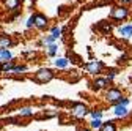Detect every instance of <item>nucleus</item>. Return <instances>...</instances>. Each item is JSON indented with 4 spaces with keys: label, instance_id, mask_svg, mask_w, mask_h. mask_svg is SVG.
I'll use <instances>...</instances> for the list:
<instances>
[{
    "label": "nucleus",
    "instance_id": "obj_1",
    "mask_svg": "<svg viewBox=\"0 0 132 131\" xmlns=\"http://www.w3.org/2000/svg\"><path fill=\"white\" fill-rule=\"evenodd\" d=\"M109 18L112 21H117V22H124L130 18V10L124 5H117V6H113L110 10V14H109Z\"/></svg>",
    "mask_w": 132,
    "mask_h": 131
},
{
    "label": "nucleus",
    "instance_id": "obj_2",
    "mask_svg": "<svg viewBox=\"0 0 132 131\" xmlns=\"http://www.w3.org/2000/svg\"><path fill=\"white\" fill-rule=\"evenodd\" d=\"M55 77V73L52 68H39L35 74H33V81H35L36 84H47L51 82V81Z\"/></svg>",
    "mask_w": 132,
    "mask_h": 131
},
{
    "label": "nucleus",
    "instance_id": "obj_3",
    "mask_svg": "<svg viewBox=\"0 0 132 131\" xmlns=\"http://www.w3.org/2000/svg\"><path fill=\"white\" fill-rule=\"evenodd\" d=\"M124 95H123V90L121 89H118V87H107L105 90H104V100L107 101V103H110V104H115L120 98H123Z\"/></svg>",
    "mask_w": 132,
    "mask_h": 131
},
{
    "label": "nucleus",
    "instance_id": "obj_4",
    "mask_svg": "<svg viewBox=\"0 0 132 131\" xmlns=\"http://www.w3.org/2000/svg\"><path fill=\"white\" fill-rule=\"evenodd\" d=\"M88 112L90 111H88L87 104H84V103H74L71 106V115L77 120H84L88 115Z\"/></svg>",
    "mask_w": 132,
    "mask_h": 131
},
{
    "label": "nucleus",
    "instance_id": "obj_5",
    "mask_svg": "<svg viewBox=\"0 0 132 131\" xmlns=\"http://www.w3.org/2000/svg\"><path fill=\"white\" fill-rule=\"evenodd\" d=\"M104 68H105V65H104L102 60H90V62L85 65L87 73L91 74V76H99V74L102 73Z\"/></svg>",
    "mask_w": 132,
    "mask_h": 131
},
{
    "label": "nucleus",
    "instance_id": "obj_6",
    "mask_svg": "<svg viewBox=\"0 0 132 131\" xmlns=\"http://www.w3.org/2000/svg\"><path fill=\"white\" fill-rule=\"evenodd\" d=\"M33 22H35L36 30H46L49 27V18L43 13H35L33 14Z\"/></svg>",
    "mask_w": 132,
    "mask_h": 131
},
{
    "label": "nucleus",
    "instance_id": "obj_7",
    "mask_svg": "<svg viewBox=\"0 0 132 131\" xmlns=\"http://www.w3.org/2000/svg\"><path fill=\"white\" fill-rule=\"evenodd\" d=\"M117 35L123 40H129L132 38V24H123L117 28Z\"/></svg>",
    "mask_w": 132,
    "mask_h": 131
},
{
    "label": "nucleus",
    "instance_id": "obj_8",
    "mask_svg": "<svg viewBox=\"0 0 132 131\" xmlns=\"http://www.w3.org/2000/svg\"><path fill=\"white\" fill-rule=\"evenodd\" d=\"M109 81L105 79V76L102 77V76H96L94 79H93V82H91V85H93V89L94 90H105L107 87H109Z\"/></svg>",
    "mask_w": 132,
    "mask_h": 131
},
{
    "label": "nucleus",
    "instance_id": "obj_9",
    "mask_svg": "<svg viewBox=\"0 0 132 131\" xmlns=\"http://www.w3.org/2000/svg\"><path fill=\"white\" fill-rule=\"evenodd\" d=\"M112 112H113V115L118 117V119H126V117L129 115V109H127V106H121V104H113Z\"/></svg>",
    "mask_w": 132,
    "mask_h": 131
},
{
    "label": "nucleus",
    "instance_id": "obj_10",
    "mask_svg": "<svg viewBox=\"0 0 132 131\" xmlns=\"http://www.w3.org/2000/svg\"><path fill=\"white\" fill-rule=\"evenodd\" d=\"M2 5L6 11H16L22 5V0H2Z\"/></svg>",
    "mask_w": 132,
    "mask_h": 131
},
{
    "label": "nucleus",
    "instance_id": "obj_11",
    "mask_svg": "<svg viewBox=\"0 0 132 131\" xmlns=\"http://www.w3.org/2000/svg\"><path fill=\"white\" fill-rule=\"evenodd\" d=\"M14 46V41L10 35H0V49H10Z\"/></svg>",
    "mask_w": 132,
    "mask_h": 131
},
{
    "label": "nucleus",
    "instance_id": "obj_12",
    "mask_svg": "<svg viewBox=\"0 0 132 131\" xmlns=\"http://www.w3.org/2000/svg\"><path fill=\"white\" fill-rule=\"evenodd\" d=\"M97 131H118V126H117V123H115L113 120H105V122H102L101 128H99Z\"/></svg>",
    "mask_w": 132,
    "mask_h": 131
},
{
    "label": "nucleus",
    "instance_id": "obj_13",
    "mask_svg": "<svg viewBox=\"0 0 132 131\" xmlns=\"http://www.w3.org/2000/svg\"><path fill=\"white\" fill-rule=\"evenodd\" d=\"M54 65H55V68H58V70H64V68L69 67V59L68 57H58V59L54 60Z\"/></svg>",
    "mask_w": 132,
    "mask_h": 131
},
{
    "label": "nucleus",
    "instance_id": "obj_14",
    "mask_svg": "<svg viewBox=\"0 0 132 131\" xmlns=\"http://www.w3.org/2000/svg\"><path fill=\"white\" fill-rule=\"evenodd\" d=\"M46 54L49 57H55L58 54V44L57 43H51V44H47L46 46Z\"/></svg>",
    "mask_w": 132,
    "mask_h": 131
},
{
    "label": "nucleus",
    "instance_id": "obj_15",
    "mask_svg": "<svg viewBox=\"0 0 132 131\" xmlns=\"http://www.w3.org/2000/svg\"><path fill=\"white\" fill-rule=\"evenodd\" d=\"M28 71V67L27 65H13V68L10 71V74H24Z\"/></svg>",
    "mask_w": 132,
    "mask_h": 131
},
{
    "label": "nucleus",
    "instance_id": "obj_16",
    "mask_svg": "<svg viewBox=\"0 0 132 131\" xmlns=\"http://www.w3.org/2000/svg\"><path fill=\"white\" fill-rule=\"evenodd\" d=\"M13 60V54L10 49H0V62H10Z\"/></svg>",
    "mask_w": 132,
    "mask_h": 131
},
{
    "label": "nucleus",
    "instance_id": "obj_17",
    "mask_svg": "<svg viewBox=\"0 0 132 131\" xmlns=\"http://www.w3.org/2000/svg\"><path fill=\"white\" fill-rule=\"evenodd\" d=\"M14 62L10 60V62H0V73H10L11 68H13Z\"/></svg>",
    "mask_w": 132,
    "mask_h": 131
},
{
    "label": "nucleus",
    "instance_id": "obj_18",
    "mask_svg": "<svg viewBox=\"0 0 132 131\" xmlns=\"http://www.w3.org/2000/svg\"><path fill=\"white\" fill-rule=\"evenodd\" d=\"M18 114H19V117H31L35 114V111H33V107H21Z\"/></svg>",
    "mask_w": 132,
    "mask_h": 131
},
{
    "label": "nucleus",
    "instance_id": "obj_19",
    "mask_svg": "<svg viewBox=\"0 0 132 131\" xmlns=\"http://www.w3.org/2000/svg\"><path fill=\"white\" fill-rule=\"evenodd\" d=\"M61 33H63V28H61V27H58V25H55V27H52V28H51V35H52L55 40H58V38L61 37Z\"/></svg>",
    "mask_w": 132,
    "mask_h": 131
},
{
    "label": "nucleus",
    "instance_id": "obj_20",
    "mask_svg": "<svg viewBox=\"0 0 132 131\" xmlns=\"http://www.w3.org/2000/svg\"><path fill=\"white\" fill-rule=\"evenodd\" d=\"M88 115H90L91 119H102V117H104V111L94 109V111H90V112H88Z\"/></svg>",
    "mask_w": 132,
    "mask_h": 131
},
{
    "label": "nucleus",
    "instance_id": "obj_21",
    "mask_svg": "<svg viewBox=\"0 0 132 131\" xmlns=\"http://www.w3.org/2000/svg\"><path fill=\"white\" fill-rule=\"evenodd\" d=\"M101 125H102V119H91V122H90V128L96 129V131L101 128Z\"/></svg>",
    "mask_w": 132,
    "mask_h": 131
},
{
    "label": "nucleus",
    "instance_id": "obj_22",
    "mask_svg": "<svg viewBox=\"0 0 132 131\" xmlns=\"http://www.w3.org/2000/svg\"><path fill=\"white\" fill-rule=\"evenodd\" d=\"M55 41H57V40H55V38H54L51 33H49V35H46V37L43 38V41H41L39 44H44V46H47V44H51V43H55Z\"/></svg>",
    "mask_w": 132,
    "mask_h": 131
},
{
    "label": "nucleus",
    "instance_id": "obj_23",
    "mask_svg": "<svg viewBox=\"0 0 132 131\" xmlns=\"http://www.w3.org/2000/svg\"><path fill=\"white\" fill-rule=\"evenodd\" d=\"M129 103H130V100L129 98H126V96H123V98H120V100L115 103V104H121V106H129Z\"/></svg>",
    "mask_w": 132,
    "mask_h": 131
},
{
    "label": "nucleus",
    "instance_id": "obj_24",
    "mask_svg": "<svg viewBox=\"0 0 132 131\" xmlns=\"http://www.w3.org/2000/svg\"><path fill=\"white\" fill-rule=\"evenodd\" d=\"M33 27H35V22H33V14H31L25 22V28H33Z\"/></svg>",
    "mask_w": 132,
    "mask_h": 131
},
{
    "label": "nucleus",
    "instance_id": "obj_25",
    "mask_svg": "<svg viewBox=\"0 0 132 131\" xmlns=\"http://www.w3.org/2000/svg\"><path fill=\"white\" fill-rule=\"evenodd\" d=\"M115 77H117V71H110V73H107V74H105V79L109 81V82H112Z\"/></svg>",
    "mask_w": 132,
    "mask_h": 131
},
{
    "label": "nucleus",
    "instance_id": "obj_26",
    "mask_svg": "<svg viewBox=\"0 0 132 131\" xmlns=\"http://www.w3.org/2000/svg\"><path fill=\"white\" fill-rule=\"evenodd\" d=\"M117 2H118V5H124V6L132 5V0H117Z\"/></svg>",
    "mask_w": 132,
    "mask_h": 131
},
{
    "label": "nucleus",
    "instance_id": "obj_27",
    "mask_svg": "<svg viewBox=\"0 0 132 131\" xmlns=\"http://www.w3.org/2000/svg\"><path fill=\"white\" fill-rule=\"evenodd\" d=\"M102 28H104V32H105V33H109V32L112 30V27H110V25H107V24H102Z\"/></svg>",
    "mask_w": 132,
    "mask_h": 131
},
{
    "label": "nucleus",
    "instance_id": "obj_28",
    "mask_svg": "<svg viewBox=\"0 0 132 131\" xmlns=\"http://www.w3.org/2000/svg\"><path fill=\"white\" fill-rule=\"evenodd\" d=\"M77 131H91V128H84V126H79Z\"/></svg>",
    "mask_w": 132,
    "mask_h": 131
},
{
    "label": "nucleus",
    "instance_id": "obj_29",
    "mask_svg": "<svg viewBox=\"0 0 132 131\" xmlns=\"http://www.w3.org/2000/svg\"><path fill=\"white\" fill-rule=\"evenodd\" d=\"M129 10H130V14H132V6H130V8H129Z\"/></svg>",
    "mask_w": 132,
    "mask_h": 131
}]
</instances>
